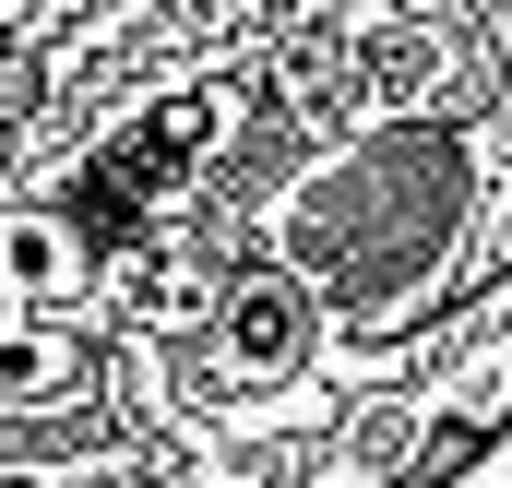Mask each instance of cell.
<instances>
[{
  "instance_id": "obj_2",
  "label": "cell",
  "mask_w": 512,
  "mask_h": 488,
  "mask_svg": "<svg viewBox=\"0 0 512 488\" xmlns=\"http://www.w3.org/2000/svg\"><path fill=\"white\" fill-rule=\"evenodd\" d=\"M417 488H512V417L489 429V441H465V453H453L441 477H417Z\"/></svg>"
},
{
  "instance_id": "obj_1",
  "label": "cell",
  "mask_w": 512,
  "mask_h": 488,
  "mask_svg": "<svg viewBox=\"0 0 512 488\" xmlns=\"http://www.w3.org/2000/svg\"><path fill=\"white\" fill-rule=\"evenodd\" d=\"M84 381V346L60 334V310H12L0 298V405H60Z\"/></svg>"
},
{
  "instance_id": "obj_3",
  "label": "cell",
  "mask_w": 512,
  "mask_h": 488,
  "mask_svg": "<svg viewBox=\"0 0 512 488\" xmlns=\"http://www.w3.org/2000/svg\"><path fill=\"white\" fill-rule=\"evenodd\" d=\"M12 12H24V0H0V24H12Z\"/></svg>"
}]
</instances>
